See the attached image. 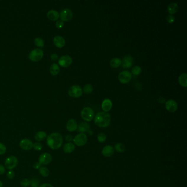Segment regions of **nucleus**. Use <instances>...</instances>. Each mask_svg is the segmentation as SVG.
<instances>
[{
    "mask_svg": "<svg viewBox=\"0 0 187 187\" xmlns=\"http://www.w3.org/2000/svg\"><path fill=\"white\" fill-rule=\"evenodd\" d=\"M75 147L74 144H73V143L69 142L64 144V145L63 146V149L64 153L69 154V153L73 152L74 150H75Z\"/></svg>",
    "mask_w": 187,
    "mask_h": 187,
    "instance_id": "21",
    "label": "nucleus"
},
{
    "mask_svg": "<svg viewBox=\"0 0 187 187\" xmlns=\"http://www.w3.org/2000/svg\"><path fill=\"white\" fill-rule=\"evenodd\" d=\"M43 57V52L40 48H35L32 50L29 53V58L31 61L37 62L42 59Z\"/></svg>",
    "mask_w": 187,
    "mask_h": 187,
    "instance_id": "3",
    "label": "nucleus"
},
{
    "mask_svg": "<svg viewBox=\"0 0 187 187\" xmlns=\"http://www.w3.org/2000/svg\"><path fill=\"white\" fill-rule=\"evenodd\" d=\"M7 150V148L6 145L3 143H0V155H4Z\"/></svg>",
    "mask_w": 187,
    "mask_h": 187,
    "instance_id": "36",
    "label": "nucleus"
},
{
    "mask_svg": "<svg viewBox=\"0 0 187 187\" xmlns=\"http://www.w3.org/2000/svg\"><path fill=\"white\" fill-rule=\"evenodd\" d=\"M43 148V146H42V144L40 142H36L34 144H33V148L34 150H35L36 151H40Z\"/></svg>",
    "mask_w": 187,
    "mask_h": 187,
    "instance_id": "35",
    "label": "nucleus"
},
{
    "mask_svg": "<svg viewBox=\"0 0 187 187\" xmlns=\"http://www.w3.org/2000/svg\"><path fill=\"white\" fill-rule=\"evenodd\" d=\"M131 71L134 75H138L140 74L142 71L141 68L139 66H134L133 67V68L131 70Z\"/></svg>",
    "mask_w": 187,
    "mask_h": 187,
    "instance_id": "31",
    "label": "nucleus"
},
{
    "mask_svg": "<svg viewBox=\"0 0 187 187\" xmlns=\"http://www.w3.org/2000/svg\"><path fill=\"white\" fill-rule=\"evenodd\" d=\"M134 59L131 56L127 55L122 59L121 61V66L124 69H128L131 68L133 65Z\"/></svg>",
    "mask_w": 187,
    "mask_h": 187,
    "instance_id": "13",
    "label": "nucleus"
},
{
    "mask_svg": "<svg viewBox=\"0 0 187 187\" xmlns=\"http://www.w3.org/2000/svg\"><path fill=\"white\" fill-rule=\"evenodd\" d=\"M0 187H3V183L2 182V181H0Z\"/></svg>",
    "mask_w": 187,
    "mask_h": 187,
    "instance_id": "47",
    "label": "nucleus"
},
{
    "mask_svg": "<svg viewBox=\"0 0 187 187\" xmlns=\"http://www.w3.org/2000/svg\"><path fill=\"white\" fill-rule=\"evenodd\" d=\"M65 140L67 142H69L72 141H73V136L71 135H70V134H68L65 137Z\"/></svg>",
    "mask_w": 187,
    "mask_h": 187,
    "instance_id": "42",
    "label": "nucleus"
},
{
    "mask_svg": "<svg viewBox=\"0 0 187 187\" xmlns=\"http://www.w3.org/2000/svg\"><path fill=\"white\" fill-rule=\"evenodd\" d=\"M81 118L86 121H91L94 118L95 112L92 108L89 107L84 108L81 112Z\"/></svg>",
    "mask_w": 187,
    "mask_h": 187,
    "instance_id": "4",
    "label": "nucleus"
},
{
    "mask_svg": "<svg viewBox=\"0 0 187 187\" xmlns=\"http://www.w3.org/2000/svg\"><path fill=\"white\" fill-rule=\"evenodd\" d=\"M20 185L22 187H28L31 185V180L27 178H24L20 181Z\"/></svg>",
    "mask_w": 187,
    "mask_h": 187,
    "instance_id": "30",
    "label": "nucleus"
},
{
    "mask_svg": "<svg viewBox=\"0 0 187 187\" xmlns=\"http://www.w3.org/2000/svg\"><path fill=\"white\" fill-rule=\"evenodd\" d=\"M58 63L63 68H67L71 64L72 58L69 56H63L59 58Z\"/></svg>",
    "mask_w": 187,
    "mask_h": 187,
    "instance_id": "12",
    "label": "nucleus"
},
{
    "mask_svg": "<svg viewBox=\"0 0 187 187\" xmlns=\"http://www.w3.org/2000/svg\"><path fill=\"white\" fill-rule=\"evenodd\" d=\"M7 177L8 178L9 180H12L15 177V172L13 170H9V171L7 173Z\"/></svg>",
    "mask_w": 187,
    "mask_h": 187,
    "instance_id": "37",
    "label": "nucleus"
},
{
    "mask_svg": "<svg viewBox=\"0 0 187 187\" xmlns=\"http://www.w3.org/2000/svg\"><path fill=\"white\" fill-rule=\"evenodd\" d=\"M66 128L67 130L70 132H73L76 131L77 129V123L76 120L73 118L69 120L66 123Z\"/></svg>",
    "mask_w": 187,
    "mask_h": 187,
    "instance_id": "16",
    "label": "nucleus"
},
{
    "mask_svg": "<svg viewBox=\"0 0 187 187\" xmlns=\"http://www.w3.org/2000/svg\"><path fill=\"white\" fill-rule=\"evenodd\" d=\"M178 11V5L176 3H171L168 7V11L171 15L176 13Z\"/></svg>",
    "mask_w": 187,
    "mask_h": 187,
    "instance_id": "23",
    "label": "nucleus"
},
{
    "mask_svg": "<svg viewBox=\"0 0 187 187\" xmlns=\"http://www.w3.org/2000/svg\"><path fill=\"white\" fill-rule=\"evenodd\" d=\"M178 81L180 84L184 87L187 86V74L184 73L180 75L178 78Z\"/></svg>",
    "mask_w": 187,
    "mask_h": 187,
    "instance_id": "24",
    "label": "nucleus"
},
{
    "mask_svg": "<svg viewBox=\"0 0 187 187\" xmlns=\"http://www.w3.org/2000/svg\"><path fill=\"white\" fill-rule=\"evenodd\" d=\"M97 139L99 143H103L106 141L107 136L105 134H104V133H100L98 135Z\"/></svg>",
    "mask_w": 187,
    "mask_h": 187,
    "instance_id": "33",
    "label": "nucleus"
},
{
    "mask_svg": "<svg viewBox=\"0 0 187 187\" xmlns=\"http://www.w3.org/2000/svg\"><path fill=\"white\" fill-rule=\"evenodd\" d=\"M102 154L104 157H111L114 154V148L111 145H107L102 149Z\"/></svg>",
    "mask_w": 187,
    "mask_h": 187,
    "instance_id": "15",
    "label": "nucleus"
},
{
    "mask_svg": "<svg viewBox=\"0 0 187 187\" xmlns=\"http://www.w3.org/2000/svg\"><path fill=\"white\" fill-rule=\"evenodd\" d=\"M114 149H115L118 153H122L125 151L126 147L124 144H123L121 143H118L115 145Z\"/></svg>",
    "mask_w": 187,
    "mask_h": 187,
    "instance_id": "28",
    "label": "nucleus"
},
{
    "mask_svg": "<svg viewBox=\"0 0 187 187\" xmlns=\"http://www.w3.org/2000/svg\"><path fill=\"white\" fill-rule=\"evenodd\" d=\"M64 22L62 21L61 20H58L56 24V26L58 29H61L63 27H64Z\"/></svg>",
    "mask_w": 187,
    "mask_h": 187,
    "instance_id": "38",
    "label": "nucleus"
},
{
    "mask_svg": "<svg viewBox=\"0 0 187 187\" xmlns=\"http://www.w3.org/2000/svg\"><path fill=\"white\" fill-rule=\"evenodd\" d=\"M93 91V86L91 84H86L84 87V92L86 94H90Z\"/></svg>",
    "mask_w": 187,
    "mask_h": 187,
    "instance_id": "32",
    "label": "nucleus"
},
{
    "mask_svg": "<svg viewBox=\"0 0 187 187\" xmlns=\"http://www.w3.org/2000/svg\"><path fill=\"white\" fill-rule=\"evenodd\" d=\"M158 101H159V103H165V100L164 98H162V97H160V98H159V99L158 100Z\"/></svg>",
    "mask_w": 187,
    "mask_h": 187,
    "instance_id": "45",
    "label": "nucleus"
},
{
    "mask_svg": "<svg viewBox=\"0 0 187 187\" xmlns=\"http://www.w3.org/2000/svg\"><path fill=\"white\" fill-rule=\"evenodd\" d=\"M47 135L45 132L39 131L35 134V139L38 142H40L45 141L47 138Z\"/></svg>",
    "mask_w": 187,
    "mask_h": 187,
    "instance_id": "22",
    "label": "nucleus"
},
{
    "mask_svg": "<svg viewBox=\"0 0 187 187\" xmlns=\"http://www.w3.org/2000/svg\"><path fill=\"white\" fill-rule=\"evenodd\" d=\"M33 142L30 139L25 138L22 139L19 142V146L24 150H30L33 148Z\"/></svg>",
    "mask_w": 187,
    "mask_h": 187,
    "instance_id": "11",
    "label": "nucleus"
},
{
    "mask_svg": "<svg viewBox=\"0 0 187 187\" xmlns=\"http://www.w3.org/2000/svg\"><path fill=\"white\" fill-rule=\"evenodd\" d=\"M47 17L51 21H56L59 18V14L57 11L51 10L47 13Z\"/></svg>",
    "mask_w": 187,
    "mask_h": 187,
    "instance_id": "20",
    "label": "nucleus"
},
{
    "mask_svg": "<svg viewBox=\"0 0 187 187\" xmlns=\"http://www.w3.org/2000/svg\"><path fill=\"white\" fill-rule=\"evenodd\" d=\"M166 108L170 112H175L178 109V104L175 100L170 99L166 102Z\"/></svg>",
    "mask_w": 187,
    "mask_h": 187,
    "instance_id": "14",
    "label": "nucleus"
},
{
    "mask_svg": "<svg viewBox=\"0 0 187 187\" xmlns=\"http://www.w3.org/2000/svg\"><path fill=\"white\" fill-rule=\"evenodd\" d=\"M73 16V12L68 8H65L61 11L59 17L63 22H68L72 19Z\"/></svg>",
    "mask_w": 187,
    "mask_h": 187,
    "instance_id": "10",
    "label": "nucleus"
},
{
    "mask_svg": "<svg viewBox=\"0 0 187 187\" xmlns=\"http://www.w3.org/2000/svg\"><path fill=\"white\" fill-rule=\"evenodd\" d=\"M18 164V160L17 157L10 156L6 158L4 161V165L6 168L9 170H12L15 168Z\"/></svg>",
    "mask_w": 187,
    "mask_h": 187,
    "instance_id": "5",
    "label": "nucleus"
},
{
    "mask_svg": "<svg viewBox=\"0 0 187 187\" xmlns=\"http://www.w3.org/2000/svg\"><path fill=\"white\" fill-rule=\"evenodd\" d=\"M6 168L4 165L0 164V175H2L5 173Z\"/></svg>",
    "mask_w": 187,
    "mask_h": 187,
    "instance_id": "40",
    "label": "nucleus"
},
{
    "mask_svg": "<svg viewBox=\"0 0 187 187\" xmlns=\"http://www.w3.org/2000/svg\"><path fill=\"white\" fill-rule=\"evenodd\" d=\"M68 94L71 97L79 98L82 95V91L79 86L74 85L69 88Z\"/></svg>",
    "mask_w": 187,
    "mask_h": 187,
    "instance_id": "8",
    "label": "nucleus"
},
{
    "mask_svg": "<svg viewBox=\"0 0 187 187\" xmlns=\"http://www.w3.org/2000/svg\"><path fill=\"white\" fill-rule=\"evenodd\" d=\"M31 187H38L40 186V181L36 178H34L31 180Z\"/></svg>",
    "mask_w": 187,
    "mask_h": 187,
    "instance_id": "34",
    "label": "nucleus"
},
{
    "mask_svg": "<svg viewBox=\"0 0 187 187\" xmlns=\"http://www.w3.org/2000/svg\"><path fill=\"white\" fill-rule=\"evenodd\" d=\"M51 59L53 61H57L58 59V56L57 54H52L51 56Z\"/></svg>",
    "mask_w": 187,
    "mask_h": 187,
    "instance_id": "41",
    "label": "nucleus"
},
{
    "mask_svg": "<svg viewBox=\"0 0 187 187\" xmlns=\"http://www.w3.org/2000/svg\"><path fill=\"white\" fill-rule=\"evenodd\" d=\"M113 107V104L110 99H104L102 104V108L105 112L110 110Z\"/></svg>",
    "mask_w": 187,
    "mask_h": 187,
    "instance_id": "19",
    "label": "nucleus"
},
{
    "mask_svg": "<svg viewBox=\"0 0 187 187\" xmlns=\"http://www.w3.org/2000/svg\"><path fill=\"white\" fill-rule=\"evenodd\" d=\"M53 43L58 48H61L65 46V39L61 36H56L54 38Z\"/></svg>",
    "mask_w": 187,
    "mask_h": 187,
    "instance_id": "17",
    "label": "nucleus"
},
{
    "mask_svg": "<svg viewBox=\"0 0 187 187\" xmlns=\"http://www.w3.org/2000/svg\"><path fill=\"white\" fill-rule=\"evenodd\" d=\"M175 20V17L172 15H169L167 17V21L169 23H173Z\"/></svg>",
    "mask_w": 187,
    "mask_h": 187,
    "instance_id": "39",
    "label": "nucleus"
},
{
    "mask_svg": "<svg viewBox=\"0 0 187 187\" xmlns=\"http://www.w3.org/2000/svg\"><path fill=\"white\" fill-rule=\"evenodd\" d=\"M132 74L130 71L124 70L118 74V79L122 84H127L130 82L132 79Z\"/></svg>",
    "mask_w": 187,
    "mask_h": 187,
    "instance_id": "7",
    "label": "nucleus"
},
{
    "mask_svg": "<svg viewBox=\"0 0 187 187\" xmlns=\"http://www.w3.org/2000/svg\"><path fill=\"white\" fill-rule=\"evenodd\" d=\"M74 143L78 147H82L86 144L87 142V137L84 134H77L73 138Z\"/></svg>",
    "mask_w": 187,
    "mask_h": 187,
    "instance_id": "6",
    "label": "nucleus"
},
{
    "mask_svg": "<svg viewBox=\"0 0 187 187\" xmlns=\"http://www.w3.org/2000/svg\"><path fill=\"white\" fill-rule=\"evenodd\" d=\"M38 187H53V186L52 185H51V184L45 183L42 184Z\"/></svg>",
    "mask_w": 187,
    "mask_h": 187,
    "instance_id": "44",
    "label": "nucleus"
},
{
    "mask_svg": "<svg viewBox=\"0 0 187 187\" xmlns=\"http://www.w3.org/2000/svg\"><path fill=\"white\" fill-rule=\"evenodd\" d=\"M39 173L43 177H47L50 175V171L45 166H41L38 169Z\"/></svg>",
    "mask_w": 187,
    "mask_h": 187,
    "instance_id": "27",
    "label": "nucleus"
},
{
    "mask_svg": "<svg viewBox=\"0 0 187 187\" xmlns=\"http://www.w3.org/2000/svg\"><path fill=\"white\" fill-rule=\"evenodd\" d=\"M90 127L86 122H81L77 126V131L81 134H84L85 132H88L90 131Z\"/></svg>",
    "mask_w": 187,
    "mask_h": 187,
    "instance_id": "18",
    "label": "nucleus"
},
{
    "mask_svg": "<svg viewBox=\"0 0 187 187\" xmlns=\"http://www.w3.org/2000/svg\"><path fill=\"white\" fill-rule=\"evenodd\" d=\"M41 166V164L38 162H35L34 165H33V168L34 169H36V170H38L40 168Z\"/></svg>",
    "mask_w": 187,
    "mask_h": 187,
    "instance_id": "43",
    "label": "nucleus"
},
{
    "mask_svg": "<svg viewBox=\"0 0 187 187\" xmlns=\"http://www.w3.org/2000/svg\"><path fill=\"white\" fill-rule=\"evenodd\" d=\"M35 45L38 47L39 48H42L45 45L44 41L42 38H37L35 39Z\"/></svg>",
    "mask_w": 187,
    "mask_h": 187,
    "instance_id": "29",
    "label": "nucleus"
},
{
    "mask_svg": "<svg viewBox=\"0 0 187 187\" xmlns=\"http://www.w3.org/2000/svg\"><path fill=\"white\" fill-rule=\"evenodd\" d=\"M59 71H60L59 67L58 65L56 63L52 64L50 67V73L53 76L57 75L58 73H59Z\"/></svg>",
    "mask_w": 187,
    "mask_h": 187,
    "instance_id": "25",
    "label": "nucleus"
},
{
    "mask_svg": "<svg viewBox=\"0 0 187 187\" xmlns=\"http://www.w3.org/2000/svg\"><path fill=\"white\" fill-rule=\"evenodd\" d=\"M52 161V155L48 153L42 154L38 157V162L41 165H47L50 164Z\"/></svg>",
    "mask_w": 187,
    "mask_h": 187,
    "instance_id": "9",
    "label": "nucleus"
},
{
    "mask_svg": "<svg viewBox=\"0 0 187 187\" xmlns=\"http://www.w3.org/2000/svg\"><path fill=\"white\" fill-rule=\"evenodd\" d=\"M110 115L106 112H99L95 116V123L99 127L105 128L108 127L110 124Z\"/></svg>",
    "mask_w": 187,
    "mask_h": 187,
    "instance_id": "2",
    "label": "nucleus"
},
{
    "mask_svg": "<svg viewBox=\"0 0 187 187\" xmlns=\"http://www.w3.org/2000/svg\"><path fill=\"white\" fill-rule=\"evenodd\" d=\"M63 138L61 134L53 132L49 134L46 138V143L48 147L53 150L59 149L63 144Z\"/></svg>",
    "mask_w": 187,
    "mask_h": 187,
    "instance_id": "1",
    "label": "nucleus"
},
{
    "mask_svg": "<svg viewBox=\"0 0 187 187\" xmlns=\"http://www.w3.org/2000/svg\"><path fill=\"white\" fill-rule=\"evenodd\" d=\"M88 134H90V135H92V134H93V132H92V131H90H90H88Z\"/></svg>",
    "mask_w": 187,
    "mask_h": 187,
    "instance_id": "46",
    "label": "nucleus"
},
{
    "mask_svg": "<svg viewBox=\"0 0 187 187\" xmlns=\"http://www.w3.org/2000/svg\"><path fill=\"white\" fill-rule=\"evenodd\" d=\"M110 64L114 68H118L121 65V60L118 58H114L111 60Z\"/></svg>",
    "mask_w": 187,
    "mask_h": 187,
    "instance_id": "26",
    "label": "nucleus"
}]
</instances>
